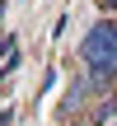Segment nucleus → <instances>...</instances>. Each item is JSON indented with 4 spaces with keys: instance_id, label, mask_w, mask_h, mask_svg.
I'll use <instances>...</instances> for the list:
<instances>
[{
    "instance_id": "1",
    "label": "nucleus",
    "mask_w": 117,
    "mask_h": 126,
    "mask_svg": "<svg viewBox=\"0 0 117 126\" xmlns=\"http://www.w3.org/2000/svg\"><path fill=\"white\" fill-rule=\"evenodd\" d=\"M80 61L89 65V75L98 84L117 79V23H94L80 42Z\"/></svg>"
},
{
    "instance_id": "2",
    "label": "nucleus",
    "mask_w": 117,
    "mask_h": 126,
    "mask_svg": "<svg viewBox=\"0 0 117 126\" xmlns=\"http://www.w3.org/2000/svg\"><path fill=\"white\" fill-rule=\"evenodd\" d=\"M98 5H103V9H108V14H117V0H98Z\"/></svg>"
}]
</instances>
